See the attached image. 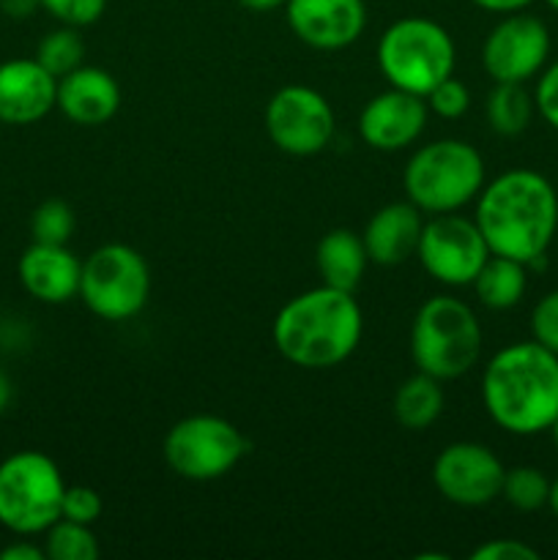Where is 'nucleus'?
Instances as JSON below:
<instances>
[{
    "mask_svg": "<svg viewBox=\"0 0 558 560\" xmlns=\"http://www.w3.org/2000/svg\"><path fill=\"white\" fill-rule=\"evenodd\" d=\"M430 113H435L443 120H457L468 113L470 107V91L465 88V82H460L457 77H446L443 82H438L430 93L425 96Z\"/></svg>",
    "mask_w": 558,
    "mask_h": 560,
    "instance_id": "nucleus-28",
    "label": "nucleus"
},
{
    "mask_svg": "<svg viewBox=\"0 0 558 560\" xmlns=\"http://www.w3.org/2000/svg\"><path fill=\"white\" fill-rule=\"evenodd\" d=\"M550 435H553V446H556V452H558V419L553 421V427H550Z\"/></svg>",
    "mask_w": 558,
    "mask_h": 560,
    "instance_id": "nucleus-40",
    "label": "nucleus"
},
{
    "mask_svg": "<svg viewBox=\"0 0 558 560\" xmlns=\"http://www.w3.org/2000/svg\"><path fill=\"white\" fill-rule=\"evenodd\" d=\"M151 295L146 257L126 244H104L82 262L80 299L96 317L109 323L140 315Z\"/></svg>",
    "mask_w": 558,
    "mask_h": 560,
    "instance_id": "nucleus-8",
    "label": "nucleus"
},
{
    "mask_svg": "<svg viewBox=\"0 0 558 560\" xmlns=\"http://www.w3.org/2000/svg\"><path fill=\"white\" fill-rule=\"evenodd\" d=\"M443 402L446 399H443L441 381L419 372V375L399 383L397 394H394V419L405 430L421 432L441 419Z\"/></svg>",
    "mask_w": 558,
    "mask_h": 560,
    "instance_id": "nucleus-22",
    "label": "nucleus"
},
{
    "mask_svg": "<svg viewBox=\"0 0 558 560\" xmlns=\"http://www.w3.org/2000/svg\"><path fill=\"white\" fill-rule=\"evenodd\" d=\"M531 337L558 355V290L542 295L531 312Z\"/></svg>",
    "mask_w": 558,
    "mask_h": 560,
    "instance_id": "nucleus-31",
    "label": "nucleus"
},
{
    "mask_svg": "<svg viewBox=\"0 0 558 560\" xmlns=\"http://www.w3.org/2000/svg\"><path fill=\"white\" fill-rule=\"evenodd\" d=\"M416 370L435 381L468 375L481 355V326L474 310L454 295H432L419 306L410 326Z\"/></svg>",
    "mask_w": 558,
    "mask_h": 560,
    "instance_id": "nucleus-4",
    "label": "nucleus"
},
{
    "mask_svg": "<svg viewBox=\"0 0 558 560\" xmlns=\"http://www.w3.org/2000/svg\"><path fill=\"white\" fill-rule=\"evenodd\" d=\"M430 107L425 96L388 88L367 102L359 115V135L370 148L383 153L405 151L425 131Z\"/></svg>",
    "mask_w": 558,
    "mask_h": 560,
    "instance_id": "nucleus-15",
    "label": "nucleus"
},
{
    "mask_svg": "<svg viewBox=\"0 0 558 560\" xmlns=\"http://www.w3.org/2000/svg\"><path fill=\"white\" fill-rule=\"evenodd\" d=\"M375 58L388 85L427 96L438 82L454 74L457 47L452 33L441 22L427 16H405L383 31Z\"/></svg>",
    "mask_w": 558,
    "mask_h": 560,
    "instance_id": "nucleus-6",
    "label": "nucleus"
},
{
    "mask_svg": "<svg viewBox=\"0 0 558 560\" xmlns=\"http://www.w3.org/2000/svg\"><path fill=\"white\" fill-rule=\"evenodd\" d=\"M536 113L534 93L525 91L520 82H496L485 102L487 124L496 135L518 137L531 126Z\"/></svg>",
    "mask_w": 558,
    "mask_h": 560,
    "instance_id": "nucleus-23",
    "label": "nucleus"
},
{
    "mask_svg": "<svg viewBox=\"0 0 558 560\" xmlns=\"http://www.w3.org/2000/svg\"><path fill=\"white\" fill-rule=\"evenodd\" d=\"M31 233L36 244H69L74 233V211L63 200H44L31 217Z\"/></svg>",
    "mask_w": 558,
    "mask_h": 560,
    "instance_id": "nucleus-27",
    "label": "nucleus"
},
{
    "mask_svg": "<svg viewBox=\"0 0 558 560\" xmlns=\"http://www.w3.org/2000/svg\"><path fill=\"white\" fill-rule=\"evenodd\" d=\"M476 299L492 312H507L523 301L528 290V266L503 255H490L474 279Z\"/></svg>",
    "mask_w": 558,
    "mask_h": 560,
    "instance_id": "nucleus-21",
    "label": "nucleus"
},
{
    "mask_svg": "<svg viewBox=\"0 0 558 560\" xmlns=\"http://www.w3.org/2000/svg\"><path fill=\"white\" fill-rule=\"evenodd\" d=\"M315 262L323 284L353 293L361 284V277H364L370 257H367L364 238L359 233L337 228L321 238L315 252Z\"/></svg>",
    "mask_w": 558,
    "mask_h": 560,
    "instance_id": "nucleus-20",
    "label": "nucleus"
},
{
    "mask_svg": "<svg viewBox=\"0 0 558 560\" xmlns=\"http://www.w3.org/2000/svg\"><path fill=\"white\" fill-rule=\"evenodd\" d=\"M164 463L189 481H213L235 468L246 454V438L222 416H186L164 438Z\"/></svg>",
    "mask_w": 558,
    "mask_h": 560,
    "instance_id": "nucleus-9",
    "label": "nucleus"
},
{
    "mask_svg": "<svg viewBox=\"0 0 558 560\" xmlns=\"http://www.w3.org/2000/svg\"><path fill=\"white\" fill-rule=\"evenodd\" d=\"M534 104H536V113L542 115V120L558 131V60L539 71V80H536V91H534Z\"/></svg>",
    "mask_w": 558,
    "mask_h": 560,
    "instance_id": "nucleus-32",
    "label": "nucleus"
},
{
    "mask_svg": "<svg viewBox=\"0 0 558 560\" xmlns=\"http://www.w3.org/2000/svg\"><path fill=\"white\" fill-rule=\"evenodd\" d=\"M474 560H539V550L520 539H490L470 552Z\"/></svg>",
    "mask_w": 558,
    "mask_h": 560,
    "instance_id": "nucleus-33",
    "label": "nucleus"
},
{
    "mask_svg": "<svg viewBox=\"0 0 558 560\" xmlns=\"http://www.w3.org/2000/svg\"><path fill=\"white\" fill-rule=\"evenodd\" d=\"M487 416L509 435L547 432L558 419V355L539 342H512L481 372Z\"/></svg>",
    "mask_w": 558,
    "mask_h": 560,
    "instance_id": "nucleus-2",
    "label": "nucleus"
},
{
    "mask_svg": "<svg viewBox=\"0 0 558 560\" xmlns=\"http://www.w3.org/2000/svg\"><path fill=\"white\" fill-rule=\"evenodd\" d=\"M66 481L44 452H14L0 463V525L16 536H38L60 520Z\"/></svg>",
    "mask_w": 558,
    "mask_h": 560,
    "instance_id": "nucleus-7",
    "label": "nucleus"
},
{
    "mask_svg": "<svg viewBox=\"0 0 558 560\" xmlns=\"http://www.w3.org/2000/svg\"><path fill=\"white\" fill-rule=\"evenodd\" d=\"M492 255L534 266L558 230V195L536 170H507L476 197V217Z\"/></svg>",
    "mask_w": 558,
    "mask_h": 560,
    "instance_id": "nucleus-1",
    "label": "nucleus"
},
{
    "mask_svg": "<svg viewBox=\"0 0 558 560\" xmlns=\"http://www.w3.org/2000/svg\"><path fill=\"white\" fill-rule=\"evenodd\" d=\"M485 186V159L465 140H435L408 159L403 173L405 197L419 211L454 213L474 202Z\"/></svg>",
    "mask_w": 558,
    "mask_h": 560,
    "instance_id": "nucleus-5",
    "label": "nucleus"
},
{
    "mask_svg": "<svg viewBox=\"0 0 558 560\" xmlns=\"http://www.w3.org/2000/svg\"><path fill=\"white\" fill-rule=\"evenodd\" d=\"M485 235L474 219L454 213H435L430 222H425L416 246L421 268L430 273L435 282L446 288H465L474 284L476 273L490 257Z\"/></svg>",
    "mask_w": 558,
    "mask_h": 560,
    "instance_id": "nucleus-10",
    "label": "nucleus"
},
{
    "mask_svg": "<svg viewBox=\"0 0 558 560\" xmlns=\"http://www.w3.org/2000/svg\"><path fill=\"white\" fill-rule=\"evenodd\" d=\"M334 109L323 93L306 85H284L268 98L266 131L290 156H315L334 137Z\"/></svg>",
    "mask_w": 558,
    "mask_h": 560,
    "instance_id": "nucleus-11",
    "label": "nucleus"
},
{
    "mask_svg": "<svg viewBox=\"0 0 558 560\" xmlns=\"http://www.w3.org/2000/svg\"><path fill=\"white\" fill-rule=\"evenodd\" d=\"M55 107L77 126H102L118 113L120 88L109 71L82 63L58 80Z\"/></svg>",
    "mask_w": 558,
    "mask_h": 560,
    "instance_id": "nucleus-18",
    "label": "nucleus"
},
{
    "mask_svg": "<svg viewBox=\"0 0 558 560\" xmlns=\"http://www.w3.org/2000/svg\"><path fill=\"white\" fill-rule=\"evenodd\" d=\"M547 506H550V512L558 517V479L550 481V498H547Z\"/></svg>",
    "mask_w": 558,
    "mask_h": 560,
    "instance_id": "nucleus-39",
    "label": "nucleus"
},
{
    "mask_svg": "<svg viewBox=\"0 0 558 560\" xmlns=\"http://www.w3.org/2000/svg\"><path fill=\"white\" fill-rule=\"evenodd\" d=\"M550 58V31L525 11L503 14L481 44V66L492 82H525L539 77Z\"/></svg>",
    "mask_w": 558,
    "mask_h": 560,
    "instance_id": "nucleus-12",
    "label": "nucleus"
},
{
    "mask_svg": "<svg viewBox=\"0 0 558 560\" xmlns=\"http://www.w3.org/2000/svg\"><path fill=\"white\" fill-rule=\"evenodd\" d=\"M36 60L55 77H66L69 71L80 69L82 60H85V42L77 33V27L60 25L55 31H49L47 36L38 42L36 47Z\"/></svg>",
    "mask_w": 558,
    "mask_h": 560,
    "instance_id": "nucleus-24",
    "label": "nucleus"
},
{
    "mask_svg": "<svg viewBox=\"0 0 558 560\" xmlns=\"http://www.w3.org/2000/svg\"><path fill=\"white\" fill-rule=\"evenodd\" d=\"M246 11H255V14H268V11L284 9L288 0H239Z\"/></svg>",
    "mask_w": 558,
    "mask_h": 560,
    "instance_id": "nucleus-37",
    "label": "nucleus"
},
{
    "mask_svg": "<svg viewBox=\"0 0 558 560\" xmlns=\"http://www.w3.org/2000/svg\"><path fill=\"white\" fill-rule=\"evenodd\" d=\"M284 16L301 44L337 52L361 38L367 27L364 0H288Z\"/></svg>",
    "mask_w": 558,
    "mask_h": 560,
    "instance_id": "nucleus-14",
    "label": "nucleus"
},
{
    "mask_svg": "<svg viewBox=\"0 0 558 560\" xmlns=\"http://www.w3.org/2000/svg\"><path fill=\"white\" fill-rule=\"evenodd\" d=\"M44 556L49 560H96L98 541L91 525L60 517L44 530Z\"/></svg>",
    "mask_w": 558,
    "mask_h": 560,
    "instance_id": "nucleus-25",
    "label": "nucleus"
},
{
    "mask_svg": "<svg viewBox=\"0 0 558 560\" xmlns=\"http://www.w3.org/2000/svg\"><path fill=\"white\" fill-rule=\"evenodd\" d=\"M11 397H14V386H11V377L9 372L0 366V416L5 413V408L11 405Z\"/></svg>",
    "mask_w": 558,
    "mask_h": 560,
    "instance_id": "nucleus-38",
    "label": "nucleus"
},
{
    "mask_svg": "<svg viewBox=\"0 0 558 560\" xmlns=\"http://www.w3.org/2000/svg\"><path fill=\"white\" fill-rule=\"evenodd\" d=\"M501 498L518 512H539L550 498V479L534 465H518L503 474Z\"/></svg>",
    "mask_w": 558,
    "mask_h": 560,
    "instance_id": "nucleus-26",
    "label": "nucleus"
},
{
    "mask_svg": "<svg viewBox=\"0 0 558 560\" xmlns=\"http://www.w3.org/2000/svg\"><path fill=\"white\" fill-rule=\"evenodd\" d=\"M58 98V80L36 58L0 63V124L31 126L47 118Z\"/></svg>",
    "mask_w": 558,
    "mask_h": 560,
    "instance_id": "nucleus-16",
    "label": "nucleus"
},
{
    "mask_svg": "<svg viewBox=\"0 0 558 560\" xmlns=\"http://www.w3.org/2000/svg\"><path fill=\"white\" fill-rule=\"evenodd\" d=\"M501 459L490 446L460 441L443 448L432 463V485L449 503L463 509H479L501 498Z\"/></svg>",
    "mask_w": 558,
    "mask_h": 560,
    "instance_id": "nucleus-13",
    "label": "nucleus"
},
{
    "mask_svg": "<svg viewBox=\"0 0 558 560\" xmlns=\"http://www.w3.org/2000/svg\"><path fill=\"white\" fill-rule=\"evenodd\" d=\"M364 334L359 301L348 290L312 288L290 299L271 326L279 355L301 370H332L345 364Z\"/></svg>",
    "mask_w": 558,
    "mask_h": 560,
    "instance_id": "nucleus-3",
    "label": "nucleus"
},
{
    "mask_svg": "<svg viewBox=\"0 0 558 560\" xmlns=\"http://www.w3.org/2000/svg\"><path fill=\"white\" fill-rule=\"evenodd\" d=\"M545 3H547V5H550V9H553V11H556V14H558V0H545Z\"/></svg>",
    "mask_w": 558,
    "mask_h": 560,
    "instance_id": "nucleus-41",
    "label": "nucleus"
},
{
    "mask_svg": "<svg viewBox=\"0 0 558 560\" xmlns=\"http://www.w3.org/2000/svg\"><path fill=\"white\" fill-rule=\"evenodd\" d=\"M104 512L102 495H98L93 487H66L63 495V506H60V517L71 520V523H82V525H93Z\"/></svg>",
    "mask_w": 558,
    "mask_h": 560,
    "instance_id": "nucleus-30",
    "label": "nucleus"
},
{
    "mask_svg": "<svg viewBox=\"0 0 558 560\" xmlns=\"http://www.w3.org/2000/svg\"><path fill=\"white\" fill-rule=\"evenodd\" d=\"M0 9L11 20H27V16H33L42 9V3L38 0H0Z\"/></svg>",
    "mask_w": 558,
    "mask_h": 560,
    "instance_id": "nucleus-36",
    "label": "nucleus"
},
{
    "mask_svg": "<svg viewBox=\"0 0 558 560\" xmlns=\"http://www.w3.org/2000/svg\"><path fill=\"white\" fill-rule=\"evenodd\" d=\"M38 3L53 20L71 27L93 25L102 20L104 9H107V0H38Z\"/></svg>",
    "mask_w": 558,
    "mask_h": 560,
    "instance_id": "nucleus-29",
    "label": "nucleus"
},
{
    "mask_svg": "<svg viewBox=\"0 0 558 560\" xmlns=\"http://www.w3.org/2000/svg\"><path fill=\"white\" fill-rule=\"evenodd\" d=\"M16 273L31 299L42 304H66L80 295L82 262L66 244L33 241L16 262Z\"/></svg>",
    "mask_w": 558,
    "mask_h": 560,
    "instance_id": "nucleus-17",
    "label": "nucleus"
},
{
    "mask_svg": "<svg viewBox=\"0 0 558 560\" xmlns=\"http://www.w3.org/2000/svg\"><path fill=\"white\" fill-rule=\"evenodd\" d=\"M421 228H425L421 211L410 200L383 206L381 211L372 213L364 233H361L370 262L399 266V262L408 260L410 255H416Z\"/></svg>",
    "mask_w": 558,
    "mask_h": 560,
    "instance_id": "nucleus-19",
    "label": "nucleus"
},
{
    "mask_svg": "<svg viewBox=\"0 0 558 560\" xmlns=\"http://www.w3.org/2000/svg\"><path fill=\"white\" fill-rule=\"evenodd\" d=\"M479 9L490 11V14H514V11H525L534 0H470Z\"/></svg>",
    "mask_w": 558,
    "mask_h": 560,
    "instance_id": "nucleus-35",
    "label": "nucleus"
},
{
    "mask_svg": "<svg viewBox=\"0 0 558 560\" xmlns=\"http://www.w3.org/2000/svg\"><path fill=\"white\" fill-rule=\"evenodd\" d=\"M44 547H38L36 541H31L27 536H22L20 541H11L9 547L0 550V560H44Z\"/></svg>",
    "mask_w": 558,
    "mask_h": 560,
    "instance_id": "nucleus-34",
    "label": "nucleus"
}]
</instances>
